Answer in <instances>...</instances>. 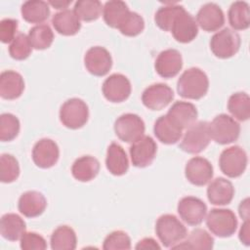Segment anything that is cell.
I'll list each match as a JSON object with an SVG mask.
<instances>
[{
	"label": "cell",
	"mask_w": 250,
	"mask_h": 250,
	"mask_svg": "<svg viewBox=\"0 0 250 250\" xmlns=\"http://www.w3.org/2000/svg\"><path fill=\"white\" fill-rule=\"evenodd\" d=\"M145 28V21L136 12H129L128 15L125 17L121 24L119 25V31L129 37H134L139 35Z\"/></svg>",
	"instance_id": "cell-41"
},
{
	"label": "cell",
	"mask_w": 250,
	"mask_h": 250,
	"mask_svg": "<svg viewBox=\"0 0 250 250\" xmlns=\"http://www.w3.org/2000/svg\"><path fill=\"white\" fill-rule=\"evenodd\" d=\"M183 67V58L176 49H167L159 53L155 60L154 68L163 78L175 77Z\"/></svg>",
	"instance_id": "cell-18"
},
{
	"label": "cell",
	"mask_w": 250,
	"mask_h": 250,
	"mask_svg": "<svg viewBox=\"0 0 250 250\" xmlns=\"http://www.w3.org/2000/svg\"><path fill=\"white\" fill-rule=\"evenodd\" d=\"M89 118V108L86 103L78 98L65 101L60 109V120L66 128L79 129L83 127Z\"/></svg>",
	"instance_id": "cell-5"
},
{
	"label": "cell",
	"mask_w": 250,
	"mask_h": 250,
	"mask_svg": "<svg viewBox=\"0 0 250 250\" xmlns=\"http://www.w3.org/2000/svg\"><path fill=\"white\" fill-rule=\"evenodd\" d=\"M131 83L129 79L121 73L109 75L103 83L102 91L104 97L111 103H121L126 101L131 94Z\"/></svg>",
	"instance_id": "cell-11"
},
{
	"label": "cell",
	"mask_w": 250,
	"mask_h": 250,
	"mask_svg": "<svg viewBox=\"0 0 250 250\" xmlns=\"http://www.w3.org/2000/svg\"><path fill=\"white\" fill-rule=\"evenodd\" d=\"M135 248L138 249V250H142V249H146H146H160V246L153 238L146 237V238L140 240L137 243Z\"/></svg>",
	"instance_id": "cell-45"
},
{
	"label": "cell",
	"mask_w": 250,
	"mask_h": 250,
	"mask_svg": "<svg viewBox=\"0 0 250 250\" xmlns=\"http://www.w3.org/2000/svg\"><path fill=\"white\" fill-rule=\"evenodd\" d=\"M47 207L45 196L37 190H28L23 192L18 202V209L21 214L27 218L40 216Z\"/></svg>",
	"instance_id": "cell-21"
},
{
	"label": "cell",
	"mask_w": 250,
	"mask_h": 250,
	"mask_svg": "<svg viewBox=\"0 0 250 250\" xmlns=\"http://www.w3.org/2000/svg\"><path fill=\"white\" fill-rule=\"evenodd\" d=\"M27 36L32 48L36 50L48 49L54 41L53 30L46 23L37 24L31 27Z\"/></svg>",
	"instance_id": "cell-35"
},
{
	"label": "cell",
	"mask_w": 250,
	"mask_h": 250,
	"mask_svg": "<svg viewBox=\"0 0 250 250\" xmlns=\"http://www.w3.org/2000/svg\"><path fill=\"white\" fill-rule=\"evenodd\" d=\"M209 89V79L206 73L198 67L185 70L177 82L178 94L185 99L199 100Z\"/></svg>",
	"instance_id": "cell-1"
},
{
	"label": "cell",
	"mask_w": 250,
	"mask_h": 250,
	"mask_svg": "<svg viewBox=\"0 0 250 250\" xmlns=\"http://www.w3.org/2000/svg\"><path fill=\"white\" fill-rule=\"evenodd\" d=\"M177 210L180 218L189 226L200 225L207 214L206 204L194 196L183 197L178 203Z\"/></svg>",
	"instance_id": "cell-13"
},
{
	"label": "cell",
	"mask_w": 250,
	"mask_h": 250,
	"mask_svg": "<svg viewBox=\"0 0 250 250\" xmlns=\"http://www.w3.org/2000/svg\"><path fill=\"white\" fill-rule=\"evenodd\" d=\"M166 115L176 126L184 130L195 123L198 113L193 104L178 101L172 104Z\"/></svg>",
	"instance_id": "cell-20"
},
{
	"label": "cell",
	"mask_w": 250,
	"mask_h": 250,
	"mask_svg": "<svg viewBox=\"0 0 250 250\" xmlns=\"http://www.w3.org/2000/svg\"><path fill=\"white\" fill-rule=\"evenodd\" d=\"M210 141L209 122L198 121L187 129L180 144V148L188 153H199L209 146Z\"/></svg>",
	"instance_id": "cell-4"
},
{
	"label": "cell",
	"mask_w": 250,
	"mask_h": 250,
	"mask_svg": "<svg viewBox=\"0 0 250 250\" xmlns=\"http://www.w3.org/2000/svg\"><path fill=\"white\" fill-rule=\"evenodd\" d=\"M210 138L220 145L235 142L240 134V125L233 117L222 113L209 123Z\"/></svg>",
	"instance_id": "cell-3"
},
{
	"label": "cell",
	"mask_w": 250,
	"mask_h": 250,
	"mask_svg": "<svg viewBox=\"0 0 250 250\" xmlns=\"http://www.w3.org/2000/svg\"><path fill=\"white\" fill-rule=\"evenodd\" d=\"M103 248L104 250H126L131 248L130 236L122 230H114L110 232L104 240Z\"/></svg>",
	"instance_id": "cell-42"
},
{
	"label": "cell",
	"mask_w": 250,
	"mask_h": 250,
	"mask_svg": "<svg viewBox=\"0 0 250 250\" xmlns=\"http://www.w3.org/2000/svg\"><path fill=\"white\" fill-rule=\"evenodd\" d=\"M214 238L203 229H193L184 242L174 245L173 249H212Z\"/></svg>",
	"instance_id": "cell-33"
},
{
	"label": "cell",
	"mask_w": 250,
	"mask_h": 250,
	"mask_svg": "<svg viewBox=\"0 0 250 250\" xmlns=\"http://www.w3.org/2000/svg\"><path fill=\"white\" fill-rule=\"evenodd\" d=\"M247 154L245 150L233 146L224 149L219 158L221 171L229 178H237L243 174L247 167Z\"/></svg>",
	"instance_id": "cell-8"
},
{
	"label": "cell",
	"mask_w": 250,
	"mask_h": 250,
	"mask_svg": "<svg viewBox=\"0 0 250 250\" xmlns=\"http://www.w3.org/2000/svg\"><path fill=\"white\" fill-rule=\"evenodd\" d=\"M241 40L238 33L225 27L211 37L210 49L217 58L229 59L238 52Z\"/></svg>",
	"instance_id": "cell-7"
},
{
	"label": "cell",
	"mask_w": 250,
	"mask_h": 250,
	"mask_svg": "<svg viewBox=\"0 0 250 250\" xmlns=\"http://www.w3.org/2000/svg\"><path fill=\"white\" fill-rule=\"evenodd\" d=\"M174 99L173 90L164 83H155L146 88L142 94V102L151 110H161Z\"/></svg>",
	"instance_id": "cell-12"
},
{
	"label": "cell",
	"mask_w": 250,
	"mask_h": 250,
	"mask_svg": "<svg viewBox=\"0 0 250 250\" xmlns=\"http://www.w3.org/2000/svg\"><path fill=\"white\" fill-rule=\"evenodd\" d=\"M239 216L245 221L249 220V199L245 198L243 201L240 202V205L238 207Z\"/></svg>",
	"instance_id": "cell-47"
},
{
	"label": "cell",
	"mask_w": 250,
	"mask_h": 250,
	"mask_svg": "<svg viewBox=\"0 0 250 250\" xmlns=\"http://www.w3.org/2000/svg\"><path fill=\"white\" fill-rule=\"evenodd\" d=\"M170 31L178 42L188 43L197 36L198 26L195 19L184 8L175 18Z\"/></svg>",
	"instance_id": "cell-15"
},
{
	"label": "cell",
	"mask_w": 250,
	"mask_h": 250,
	"mask_svg": "<svg viewBox=\"0 0 250 250\" xmlns=\"http://www.w3.org/2000/svg\"><path fill=\"white\" fill-rule=\"evenodd\" d=\"M18 21L15 19H3L0 21V40L2 43H10L17 36Z\"/></svg>",
	"instance_id": "cell-44"
},
{
	"label": "cell",
	"mask_w": 250,
	"mask_h": 250,
	"mask_svg": "<svg viewBox=\"0 0 250 250\" xmlns=\"http://www.w3.org/2000/svg\"><path fill=\"white\" fill-rule=\"evenodd\" d=\"M100 171V162L91 155L77 158L71 166V174L79 182H90L97 177Z\"/></svg>",
	"instance_id": "cell-26"
},
{
	"label": "cell",
	"mask_w": 250,
	"mask_h": 250,
	"mask_svg": "<svg viewBox=\"0 0 250 250\" xmlns=\"http://www.w3.org/2000/svg\"><path fill=\"white\" fill-rule=\"evenodd\" d=\"M71 3V1H49V4L54 7L57 10H66L68 5Z\"/></svg>",
	"instance_id": "cell-48"
},
{
	"label": "cell",
	"mask_w": 250,
	"mask_h": 250,
	"mask_svg": "<svg viewBox=\"0 0 250 250\" xmlns=\"http://www.w3.org/2000/svg\"><path fill=\"white\" fill-rule=\"evenodd\" d=\"M21 124L18 117L12 113H2L0 116V140L13 141L20 133Z\"/></svg>",
	"instance_id": "cell-39"
},
{
	"label": "cell",
	"mask_w": 250,
	"mask_h": 250,
	"mask_svg": "<svg viewBox=\"0 0 250 250\" xmlns=\"http://www.w3.org/2000/svg\"><path fill=\"white\" fill-rule=\"evenodd\" d=\"M20 165L15 156L3 153L0 157V180L2 183H12L19 178Z\"/></svg>",
	"instance_id": "cell-38"
},
{
	"label": "cell",
	"mask_w": 250,
	"mask_h": 250,
	"mask_svg": "<svg viewBox=\"0 0 250 250\" xmlns=\"http://www.w3.org/2000/svg\"><path fill=\"white\" fill-rule=\"evenodd\" d=\"M183 9V6L172 3L160 7L154 16V21L156 25L164 31H170L175 18Z\"/></svg>",
	"instance_id": "cell-37"
},
{
	"label": "cell",
	"mask_w": 250,
	"mask_h": 250,
	"mask_svg": "<svg viewBox=\"0 0 250 250\" xmlns=\"http://www.w3.org/2000/svg\"><path fill=\"white\" fill-rule=\"evenodd\" d=\"M187 180L194 186H204L213 177V166L204 157L195 156L190 158L185 167Z\"/></svg>",
	"instance_id": "cell-16"
},
{
	"label": "cell",
	"mask_w": 250,
	"mask_h": 250,
	"mask_svg": "<svg viewBox=\"0 0 250 250\" xmlns=\"http://www.w3.org/2000/svg\"><path fill=\"white\" fill-rule=\"evenodd\" d=\"M22 19L30 23H41L50 16L49 3L42 0L25 1L21 8Z\"/></svg>",
	"instance_id": "cell-29"
},
{
	"label": "cell",
	"mask_w": 250,
	"mask_h": 250,
	"mask_svg": "<svg viewBox=\"0 0 250 250\" xmlns=\"http://www.w3.org/2000/svg\"><path fill=\"white\" fill-rule=\"evenodd\" d=\"M50 243L53 250H73L77 244L76 233L68 226H60L51 234Z\"/></svg>",
	"instance_id": "cell-31"
},
{
	"label": "cell",
	"mask_w": 250,
	"mask_h": 250,
	"mask_svg": "<svg viewBox=\"0 0 250 250\" xmlns=\"http://www.w3.org/2000/svg\"><path fill=\"white\" fill-rule=\"evenodd\" d=\"M153 132L155 137L165 145L176 144L183 135V130L176 126L167 115L160 116L154 123Z\"/></svg>",
	"instance_id": "cell-28"
},
{
	"label": "cell",
	"mask_w": 250,
	"mask_h": 250,
	"mask_svg": "<svg viewBox=\"0 0 250 250\" xmlns=\"http://www.w3.org/2000/svg\"><path fill=\"white\" fill-rule=\"evenodd\" d=\"M130 12L127 4L120 0L107 1L103 9V17L105 23L112 27L117 28Z\"/></svg>",
	"instance_id": "cell-30"
},
{
	"label": "cell",
	"mask_w": 250,
	"mask_h": 250,
	"mask_svg": "<svg viewBox=\"0 0 250 250\" xmlns=\"http://www.w3.org/2000/svg\"><path fill=\"white\" fill-rule=\"evenodd\" d=\"M86 69L95 76H104L112 66V59L109 52L101 46L91 47L84 56Z\"/></svg>",
	"instance_id": "cell-14"
},
{
	"label": "cell",
	"mask_w": 250,
	"mask_h": 250,
	"mask_svg": "<svg viewBox=\"0 0 250 250\" xmlns=\"http://www.w3.org/2000/svg\"><path fill=\"white\" fill-rule=\"evenodd\" d=\"M52 24L55 30L65 36L76 34L81 28V22L74 11L62 10L55 14L52 18Z\"/></svg>",
	"instance_id": "cell-25"
},
{
	"label": "cell",
	"mask_w": 250,
	"mask_h": 250,
	"mask_svg": "<svg viewBox=\"0 0 250 250\" xmlns=\"http://www.w3.org/2000/svg\"><path fill=\"white\" fill-rule=\"evenodd\" d=\"M20 240L22 250H44L47 248L44 237L36 232H24Z\"/></svg>",
	"instance_id": "cell-43"
},
{
	"label": "cell",
	"mask_w": 250,
	"mask_h": 250,
	"mask_svg": "<svg viewBox=\"0 0 250 250\" xmlns=\"http://www.w3.org/2000/svg\"><path fill=\"white\" fill-rule=\"evenodd\" d=\"M155 233L164 247L172 248L187 237L188 230L176 216L164 214L156 221Z\"/></svg>",
	"instance_id": "cell-2"
},
{
	"label": "cell",
	"mask_w": 250,
	"mask_h": 250,
	"mask_svg": "<svg viewBox=\"0 0 250 250\" xmlns=\"http://www.w3.org/2000/svg\"><path fill=\"white\" fill-rule=\"evenodd\" d=\"M103 5L98 0H78L74 4V13L79 20L93 21L98 20L103 13Z\"/></svg>",
	"instance_id": "cell-36"
},
{
	"label": "cell",
	"mask_w": 250,
	"mask_h": 250,
	"mask_svg": "<svg viewBox=\"0 0 250 250\" xmlns=\"http://www.w3.org/2000/svg\"><path fill=\"white\" fill-rule=\"evenodd\" d=\"M234 195V188L229 180L216 178L207 188V197L211 204L224 206L231 202Z\"/></svg>",
	"instance_id": "cell-22"
},
{
	"label": "cell",
	"mask_w": 250,
	"mask_h": 250,
	"mask_svg": "<svg viewBox=\"0 0 250 250\" xmlns=\"http://www.w3.org/2000/svg\"><path fill=\"white\" fill-rule=\"evenodd\" d=\"M196 23L205 31H216L225 23L224 12L216 3H206L197 12Z\"/></svg>",
	"instance_id": "cell-19"
},
{
	"label": "cell",
	"mask_w": 250,
	"mask_h": 250,
	"mask_svg": "<svg viewBox=\"0 0 250 250\" xmlns=\"http://www.w3.org/2000/svg\"><path fill=\"white\" fill-rule=\"evenodd\" d=\"M229 22L233 30H244L250 25L249 5L244 1L233 2L228 13Z\"/></svg>",
	"instance_id": "cell-32"
},
{
	"label": "cell",
	"mask_w": 250,
	"mask_h": 250,
	"mask_svg": "<svg viewBox=\"0 0 250 250\" xmlns=\"http://www.w3.org/2000/svg\"><path fill=\"white\" fill-rule=\"evenodd\" d=\"M32 51V46L29 38L24 33H19L9 46L10 56L18 61L25 60L29 57Z\"/></svg>",
	"instance_id": "cell-40"
},
{
	"label": "cell",
	"mask_w": 250,
	"mask_h": 250,
	"mask_svg": "<svg viewBox=\"0 0 250 250\" xmlns=\"http://www.w3.org/2000/svg\"><path fill=\"white\" fill-rule=\"evenodd\" d=\"M60 149L55 141L51 139L39 140L32 148V160L39 168L53 167L59 159Z\"/></svg>",
	"instance_id": "cell-17"
},
{
	"label": "cell",
	"mask_w": 250,
	"mask_h": 250,
	"mask_svg": "<svg viewBox=\"0 0 250 250\" xmlns=\"http://www.w3.org/2000/svg\"><path fill=\"white\" fill-rule=\"evenodd\" d=\"M249 220H245L244 223L242 224L241 228H240V230H239V234H238V237L240 239V241L242 243H244L246 246L249 245V242H250V239H249Z\"/></svg>",
	"instance_id": "cell-46"
},
{
	"label": "cell",
	"mask_w": 250,
	"mask_h": 250,
	"mask_svg": "<svg viewBox=\"0 0 250 250\" xmlns=\"http://www.w3.org/2000/svg\"><path fill=\"white\" fill-rule=\"evenodd\" d=\"M106 169L114 176H122L129 169V160L124 148L116 144L111 143L106 151L105 157Z\"/></svg>",
	"instance_id": "cell-24"
},
{
	"label": "cell",
	"mask_w": 250,
	"mask_h": 250,
	"mask_svg": "<svg viewBox=\"0 0 250 250\" xmlns=\"http://www.w3.org/2000/svg\"><path fill=\"white\" fill-rule=\"evenodd\" d=\"M146 130L144 120L137 114L125 113L114 122L116 136L125 143L132 144L144 136Z\"/></svg>",
	"instance_id": "cell-9"
},
{
	"label": "cell",
	"mask_w": 250,
	"mask_h": 250,
	"mask_svg": "<svg viewBox=\"0 0 250 250\" xmlns=\"http://www.w3.org/2000/svg\"><path fill=\"white\" fill-rule=\"evenodd\" d=\"M209 230L219 237L231 236L237 228V219L230 209H211L206 217Z\"/></svg>",
	"instance_id": "cell-6"
},
{
	"label": "cell",
	"mask_w": 250,
	"mask_h": 250,
	"mask_svg": "<svg viewBox=\"0 0 250 250\" xmlns=\"http://www.w3.org/2000/svg\"><path fill=\"white\" fill-rule=\"evenodd\" d=\"M228 109L235 119L246 121L250 117V98L244 92L232 94L228 102Z\"/></svg>",
	"instance_id": "cell-34"
},
{
	"label": "cell",
	"mask_w": 250,
	"mask_h": 250,
	"mask_svg": "<svg viewBox=\"0 0 250 250\" xmlns=\"http://www.w3.org/2000/svg\"><path fill=\"white\" fill-rule=\"evenodd\" d=\"M24 90L22 76L15 70H5L0 74V96L5 100H16Z\"/></svg>",
	"instance_id": "cell-23"
},
{
	"label": "cell",
	"mask_w": 250,
	"mask_h": 250,
	"mask_svg": "<svg viewBox=\"0 0 250 250\" xmlns=\"http://www.w3.org/2000/svg\"><path fill=\"white\" fill-rule=\"evenodd\" d=\"M26 225L23 219L15 213H8L2 216L0 221L1 235L10 241L21 239L25 232Z\"/></svg>",
	"instance_id": "cell-27"
},
{
	"label": "cell",
	"mask_w": 250,
	"mask_h": 250,
	"mask_svg": "<svg viewBox=\"0 0 250 250\" xmlns=\"http://www.w3.org/2000/svg\"><path fill=\"white\" fill-rule=\"evenodd\" d=\"M156 151L157 146L154 140L149 136H143L132 143L129 148L132 164L139 168L149 166L155 158Z\"/></svg>",
	"instance_id": "cell-10"
}]
</instances>
